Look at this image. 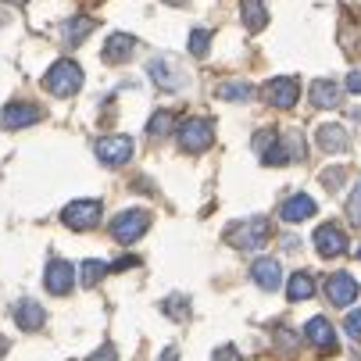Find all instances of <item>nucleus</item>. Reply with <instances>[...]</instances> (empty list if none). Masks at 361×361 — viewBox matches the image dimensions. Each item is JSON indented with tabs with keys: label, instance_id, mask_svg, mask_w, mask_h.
<instances>
[{
	"label": "nucleus",
	"instance_id": "4be33fe9",
	"mask_svg": "<svg viewBox=\"0 0 361 361\" xmlns=\"http://www.w3.org/2000/svg\"><path fill=\"white\" fill-rule=\"evenodd\" d=\"M90 32H93V18H90V15H72V18L65 22V39H68L72 47L82 43Z\"/></svg>",
	"mask_w": 361,
	"mask_h": 361
},
{
	"label": "nucleus",
	"instance_id": "bb28decb",
	"mask_svg": "<svg viewBox=\"0 0 361 361\" xmlns=\"http://www.w3.org/2000/svg\"><path fill=\"white\" fill-rule=\"evenodd\" d=\"M343 329H347V336H350V340H361V307H354V312L347 315Z\"/></svg>",
	"mask_w": 361,
	"mask_h": 361
},
{
	"label": "nucleus",
	"instance_id": "aec40b11",
	"mask_svg": "<svg viewBox=\"0 0 361 361\" xmlns=\"http://www.w3.org/2000/svg\"><path fill=\"white\" fill-rule=\"evenodd\" d=\"M312 100L319 108H336L340 104V86L329 82V79H319V82H312Z\"/></svg>",
	"mask_w": 361,
	"mask_h": 361
},
{
	"label": "nucleus",
	"instance_id": "39448f33",
	"mask_svg": "<svg viewBox=\"0 0 361 361\" xmlns=\"http://www.w3.org/2000/svg\"><path fill=\"white\" fill-rule=\"evenodd\" d=\"M61 222L75 233H86L100 222V200H72L68 208L61 212Z\"/></svg>",
	"mask_w": 361,
	"mask_h": 361
},
{
	"label": "nucleus",
	"instance_id": "a211bd4d",
	"mask_svg": "<svg viewBox=\"0 0 361 361\" xmlns=\"http://www.w3.org/2000/svg\"><path fill=\"white\" fill-rule=\"evenodd\" d=\"M319 147H322L326 154H340V150L347 147V133H343V126H336V122L319 126Z\"/></svg>",
	"mask_w": 361,
	"mask_h": 361
},
{
	"label": "nucleus",
	"instance_id": "dca6fc26",
	"mask_svg": "<svg viewBox=\"0 0 361 361\" xmlns=\"http://www.w3.org/2000/svg\"><path fill=\"white\" fill-rule=\"evenodd\" d=\"M133 50H136V39L126 36V32H115V36L104 43V61H108V65H122Z\"/></svg>",
	"mask_w": 361,
	"mask_h": 361
},
{
	"label": "nucleus",
	"instance_id": "c9c22d12",
	"mask_svg": "<svg viewBox=\"0 0 361 361\" xmlns=\"http://www.w3.org/2000/svg\"><path fill=\"white\" fill-rule=\"evenodd\" d=\"M15 4H22V0H15Z\"/></svg>",
	"mask_w": 361,
	"mask_h": 361
},
{
	"label": "nucleus",
	"instance_id": "7ed1b4c3",
	"mask_svg": "<svg viewBox=\"0 0 361 361\" xmlns=\"http://www.w3.org/2000/svg\"><path fill=\"white\" fill-rule=\"evenodd\" d=\"M147 229H150V212H143V208H129L111 222V236L118 243H136Z\"/></svg>",
	"mask_w": 361,
	"mask_h": 361
},
{
	"label": "nucleus",
	"instance_id": "2f4dec72",
	"mask_svg": "<svg viewBox=\"0 0 361 361\" xmlns=\"http://www.w3.org/2000/svg\"><path fill=\"white\" fill-rule=\"evenodd\" d=\"M347 90H350V93H361V72H350V75H347Z\"/></svg>",
	"mask_w": 361,
	"mask_h": 361
},
{
	"label": "nucleus",
	"instance_id": "c85d7f7f",
	"mask_svg": "<svg viewBox=\"0 0 361 361\" xmlns=\"http://www.w3.org/2000/svg\"><path fill=\"white\" fill-rule=\"evenodd\" d=\"M86 361H118V354H115V347H111V343H104L97 354H90Z\"/></svg>",
	"mask_w": 361,
	"mask_h": 361
},
{
	"label": "nucleus",
	"instance_id": "473e14b6",
	"mask_svg": "<svg viewBox=\"0 0 361 361\" xmlns=\"http://www.w3.org/2000/svg\"><path fill=\"white\" fill-rule=\"evenodd\" d=\"M140 262H136V257H118V262H115V269L118 272H126V269H136Z\"/></svg>",
	"mask_w": 361,
	"mask_h": 361
},
{
	"label": "nucleus",
	"instance_id": "423d86ee",
	"mask_svg": "<svg viewBox=\"0 0 361 361\" xmlns=\"http://www.w3.org/2000/svg\"><path fill=\"white\" fill-rule=\"evenodd\" d=\"M93 154H97V161L118 169V165H126L133 158V140L129 136H104V140H97Z\"/></svg>",
	"mask_w": 361,
	"mask_h": 361
},
{
	"label": "nucleus",
	"instance_id": "7c9ffc66",
	"mask_svg": "<svg viewBox=\"0 0 361 361\" xmlns=\"http://www.w3.org/2000/svg\"><path fill=\"white\" fill-rule=\"evenodd\" d=\"M215 361H243V357H240V350H236V347H222V350L215 354Z\"/></svg>",
	"mask_w": 361,
	"mask_h": 361
},
{
	"label": "nucleus",
	"instance_id": "393cba45",
	"mask_svg": "<svg viewBox=\"0 0 361 361\" xmlns=\"http://www.w3.org/2000/svg\"><path fill=\"white\" fill-rule=\"evenodd\" d=\"M208 47H212V32L208 29H193L190 32V54L193 58H204V54H208Z\"/></svg>",
	"mask_w": 361,
	"mask_h": 361
},
{
	"label": "nucleus",
	"instance_id": "5701e85b",
	"mask_svg": "<svg viewBox=\"0 0 361 361\" xmlns=\"http://www.w3.org/2000/svg\"><path fill=\"white\" fill-rule=\"evenodd\" d=\"M176 122H179V115H176V111H154V115H150L147 133H150V136H169Z\"/></svg>",
	"mask_w": 361,
	"mask_h": 361
},
{
	"label": "nucleus",
	"instance_id": "c756f323",
	"mask_svg": "<svg viewBox=\"0 0 361 361\" xmlns=\"http://www.w3.org/2000/svg\"><path fill=\"white\" fill-rule=\"evenodd\" d=\"M340 179H343V169H329V172H322V186H329V190H336Z\"/></svg>",
	"mask_w": 361,
	"mask_h": 361
},
{
	"label": "nucleus",
	"instance_id": "4c0bfd02",
	"mask_svg": "<svg viewBox=\"0 0 361 361\" xmlns=\"http://www.w3.org/2000/svg\"><path fill=\"white\" fill-rule=\"evenodd\" d=\"M0 22H4V18H0Z\"/></svg>",
	"mask_w": 361,
	"mask_h": 361
},
{
	"label": "nucleus",
	"instance_id": "f03ea898",
	"mask_svg": "<svg viewBox=\"0 0 361 361\" xmlns=\"http://www.w3.org/2000/svg\"><path fill=\"white\" fill-rule=\"evenodd\" d=\"M82 86V68L75 61H58L54 68L47 72V90L54 97H72Z\"/></svg>",
	"mask_w": 361,
	"mask_h": 361
},
{
	"label": "nucleus",
	"instance_id": "9d476101",
	"mask_svg": "<svg viewBox=\"0 0 361 361\" xmlns=\"http://www.w3.org/2000/svg\"><path fill=\"white\" fill-rule=\"evenodd\" d=\"M43 286L54 293V297H65L75 286V269L68 262H50L47 265V276H43Z\"/></svg>",
	"mask_w": 361,
	"mask_h": 361
},
{
	"label": "nucleus",
	"instance_id": "20e7f679",
	"mask_svg": "<svg viewBox=\"0 0 361 361\" xmlns=\"http://www.w3.org/2000/svg\"><path fill=\"white\" fill-rule=\"evenodd\" d=\"M212 140H215V129H212V122H204V118H190V122L179 126V147L186 154H204L212 147Z\"/></svg>",
	"mask_w": 361,
	"mask_h": 361
},
{
	"label": "nucleus",
	"instance_id": "ddd939ff",
	"mask_svg": "<svg viewBox=\"0 0 361 361\" xmlns=\"http://www.w3.org/2000/svg\"><path fill=\"white\" fill-rule=\"evenodd\" d=\"M43 118V111L36 104H8L4 115H0V122H4V129H29Z\"/></svg>",
	"mask_w": 361,
	"mask_h": 361
},
{
	"label": "nucleus",
	"instance_id": "e433bc0d",
	"mask_svg": "<svg viewBox=\"0 0 361 361\" xmlns=\"http://www.w3.org/2000/svg\"><path fill=\"white\" fill-rule=\"evenodd\" d=\"M357 257H361V250H357Z\"/></svg>",
	"mask_w": 361,
	"mask_h": 361
},
{
	"label": "nucleus",
	"instance_id": "a878e982",
	"mask_svg": "<svg viewBox=\"0 0 361 361\" xmlns=\"http://www.w3.org/2000/svg\"><path fill=\"white\" fill-rule=\"evenodd\" d=\"M250 93H254V90H250L247 82H222V86H219V97H222V100H250Z\"/></svg>",
	"mask_w": 361,
	"mask_h": 361
},
{
	"label": "nucleus",
	"instance_id": "f8f14e48",
	"mask_svg": "<svg viewBox=\"0 0 361 361\" xmlns=\"http://www.w3.org/2000/svg\"><path fill=\"white\" fill-rule=\"evenodd\" d=\"M250 276H254V283L262 286V290H279V283H283V269H279V262L276 257H257V262L250 265Z\"/></svg>",
	"mask_w": 361,
	"mask_h": 361
},
{
	"label": "nucleus",
	"instance_id": "6e6552de",
	"mask_svg": "<svg viewBox=\"0 0 361 361\" xmlns=\"http://www.w3.org/2000/svg\"><path fill=\"white\" fill-rule=\"evenodd\" d=\"M315 250H319L322 257H340V254H347V233H343L340 226H333V222L319 226V229H315Z\"/></svg>",
	"mask_w": 361,
	"mask_h": 361
},
{
	"label": "nucleus",
	"instance_id": "6ab92c4d",
	"mask_svg": "<svg viewBox=\"0 0 361 361\" xmlns=\"http://www.w3.org/2000/svg\"><path fill=\"white\" fill-rule=\"evenodd\" d=\"M240 11H243V25H247L250 32H257V29L269 22V11H265L262 0H240Z\"/></svg>",
	"mask_w": 361,
	"mask_h": 361
},
{
	"label": "nucleus",
	"instance_id": "412c9836",
	"mask_svg": "<svg viewBox=\"0 0 361 361\" xmlns=\"http://www.w3.org/2000/svg\"><path fill=\"white\" fill-rule=\"evenodd\" d=\"M312 293H315V279L307 272H293L290 276V283H286V297L290 300H307Z\"/></svg>",
	"mask_w": 361,
	"mask_h": 361
},
{
	"label": "nucleus",
	"instance_id": "4468645a",
	"mask_svg": "<svg viewBox=\"0 0 361 361\" xmlns=\"http://www.w3.org/2000/svg\"><path fill=\"white\" fill-rule=\"evenodd\" d=\"M304 336H307V343H312V347H319V350H326V354L336 350V333H333V326H329L322 315H315L312 322L304 326Z\"/></svg>",
	"mask_w": 361,
	"mask_h": 361
},
{
	"label": "nucleus",
	"instance_id": "0eeeda50",
	"mask_svg": "<svg viewBox=\"0 0 361 361\" xmlns=\"http://www.w3.org/2000/svg\"><path fill=\"white\" fill-rule=\"evenodd\" d=\"M262 93H265V100H269L272 108H283V111H286V108H293V104H297V97H300V82H297V79H290V75H279V79H269Z\"/></svg>",
	"mask_w": 361,
	"mask_h": 361
},
{
	"label": "nucleus",
	"instance_id": "72a5a7b5",
	"mask_svg": "<svg viewBox=\"0 0 361 361\" xmlns=\"http://www.w3.org/2000/svg\"><path fill=\"white\" fill-rule=\"evenodd\" d=\"M8 354V336H0V357Z\"/></svg>",
	"mask_w": 361,
	"mask_h": 361
},
{
	"label": "nucleus",
	"instance_id": "9b49d317",
	"mask_svg": "<svg viewBox=\"0 0 361 361\" xmlns=\"http://www.w3.org/2000/svg\"><path fill=\"white\" fill-rule=\"evenodd\" d=\"M326 297H329L336 307L354 304V297H357V279H354V276H347V272L329 276V279H326Z\"/></svg>",
	"mask_w": 361,
	"mask_h": 361
},
{
	"label": "nucleus",
	"instance_id": "f704fd0d",
	"mask_svg": "<svg viewBox=\"0 0 361 361\" xmlns=\"http://www.w3.org/2000/svg\"><path fill=\"white\" fill-rule=\"evenodd\" d=\"M161 361H176V350H165V354H161Z\"/></svg>",
	"mask_w": 361,
	"mask_h": 361
},
{
	"label": "nucleus",
	"instance_id": "b1692460",
	"mask_svg": "<svg viewBox=\"0 0 361 361\" xmlns=\"http://www.w3.org/2000/svg\"><path fill=\"white\" fill-rule=\"evenodd\" d=\"M79 276H82V286H97L100 279L108 276V265L104 262H82V272Z\"/></svg>",
	"mask_w": 361,
	"mask_h": 361
},
{
	"label": "nucleus",
	"instance_id": "cd10ccee",
	"mask_svg": "<svg viewBox=\"0 0 361 361\" xmlns=\"http://www.w3.org/2000/svg\"><path fill=\"white\" fill-rule=\"evenodd\" d=\"M165 312H169L172 319H186V315H190V312H186V300H183V297H169V300H165Z\"/></svg>",
	"mask_w": 361,
	"mask_h": 361
},
{
	"label": "nucleus",
	"instance_id": "f3484780",
	"mask_svg": "<svg viewBox=\"0 0 361 361\" xmlns=\"http://www.w3.org/2000/svg\"><path fill=\"white\" fill-rule=\"evenodd\" d=\"M15 322H18L25 333H32V329H39V326L47 322V312H43L36 300H18V307H15Z\"/></svg>",
	"mask_w": 361,
	"mask_h": 361
},
{
	"label": "nucleus",
	"instance_id": "1a4fd4ad",
	"mask_svg": "<svg viewBox=\"0 0 361 361\" xmlns=\"http://www.w3.org/2000/svg\"><path fill=\"white\" fill-rule=\"evenodd\" d=\"M147 75L154 79V86H161V90H183V68H176L172 58H154L147 65Z\"/></svg>",
	"mask_w": 361,
	"mask_h": 361
},
{
	"label": "nucleus",
	"instance_id": "2eb2a0df",
	"mask_svg": "<svg viewBox=\"0 0 361 361\" xmlns=\"http://www.w3.org/2000/svg\"><path fill=\"white\" fill-rule=\"evenodd\" d=\"M279 215H283V222H304V219L315 215V200L307 197V193H293V197L283 200Z\"/></svg>",
	"mask_w": 361,
	"mask_h": 361
},
{
	"label": "nucleus",
	"instance_id": "f257e3e1",
	"mask_svg": "<svg viewBox=\"0 0 361 361\" xmlns=\"http://www.w3.org/2000/svg\"><path fill=\"white\" fill-rule=\"evenodd\" d=\"M269 233H272L269 219H247V222H240V226H229L226 240H229L233 247H240V250H257V247L269 240Z\"/></svg>",
	"mask_w": 361,
	"mask_h": 361
}]
</instances>
